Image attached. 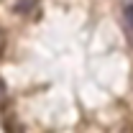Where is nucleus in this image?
Masks as SVG:
<instances>
[{
    "label": "nucleus",
    "mask_w": 133,
    "mask_h": 133,
    "mask_svg": "<svg viewBox=\"0 0 133 133\" xmlns=\"http://www.w3.org/2000/svg\"><path fill=\"white\" fill-rule=\"evenodd\" d=\"M38 5H41V0H16L13 3V10H16L18 16H31Z\"/></svg>",
    "instance_id": "1"
},
{
    "label": "nucleus",
    "mask_w": 133,
    "mask_h": 133,
    "mask_svg": "<svg viewBox=\"0 0 133 133\" xmlns=\"http://www.w3.org/2000/svg\"><path fill=\"white\" fill-rule=\"evenodd\" d=\"M123 28H125V36L133 44V3H125L123 5Z\"/></svg>",
    "instance_id": "2"
},
{
    "label": "nucleus",
    "mask_w": 133,
    "mask_h": 133,
    "mask_svg": "<svg viewBox=\"0 0 133 133\" xmlns=\"http://www.w3.org/2000/svg\"><path fill=\"white\" fill-rule=\"evenodd\" d=\"M110 133H133V125L131 123H120V125H115Z\"/></svg>",
    "instance_id": "3"
},
{
    "label": "nucleus",
    "mask_w": 133,
    "mask_h": 133,
    "mask_svg": "<svg viewBox=\"0 0 133 133\" xmlns=\"http://www.w3.org/2000/svg\"><path fill=\"white\" fill-rule=\"evenodd\" d=\"M5 46H8V36H5V31H0V56L5 54Z\"/></svg>",
    "instance_id": "4"
},
{
    "label": "nucleus",
    "mask_w": 133,
    "mask_h": 133,
    "mask_svg": "<svg viewBox=\"0 0 133 133\" xmlns=\"http://www.w3.org/2000/svg\"><path fill=\"white\" fill-rule=\"evenodd\" d=\"M5 95H8V84H5V79H3V77H0V100L5 97Z\"/></svg>",
    "instance_id": "5"
}]
</instances>
